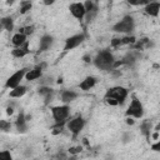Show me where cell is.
Instances as JSON below:
<instances>
[{"mask_svg":"<svg viewBox=\"0 0 160 160\" xmlns=\"http://www.w3.org/2000/svg\"><path fill=\"white\" fill-rule=\"evenodd\" d=\"M115 62L116 60H115L114 54L108 49L100 50L92 59V64L101 71H112Z\"/></svg>","mask_w":160,"mask_h":160,"instance_id":"6da1fadb","label":"cell"},{"mask_svg":"<svg viewBox=\"0 0 160 160\" xmlns=\"http://www.w3.org/2000/svg\"><path fill=\"white\" fill-rule=\"evenodd\" d=\"M111 30L114 32H118V34L131 35L132 31L135 30V19L131 15H125L118 22H115L112 25Z\"/></svg>","mask_w":160,"mask_h":160,"instance_id":"7a4b0ae2","label":"cell"},{"mask_svg":"<svg viewBox=\"0 0 160 160\" xmlns=\"http://www.w3.org/2000/svg\"><path fill=\"white\" fill-rule=\"evenodd\" d=\"M50 110H51V115H52V119H54L55 124L66 125L68 119L70 116V110H71L70 105H66V104L56 105V106H52Z\"/></svg>","mask_w":160,"mask_h":160,"instance_id":"3957f363","label":"cell"},{"mask_svg":"<svg viewBox=\"0 0 160 160\" xmlns=\"http://www.w3.org/2000/svg\"><path fill=\"white\" fill-rule=\"evenodd\" d=\"M125 115L129 116V118H132V119H141L144 116V106H142V102L138 99V98H132L126 111H125Z\"/></svg>","mask_w":160,"mask_h":160,"instance_id":"277c9868","label":"cell"},{"mask_svg":"<svg viewBox=\"0 0 160 160\" xmlns=\"http://www.w3.org/2000/svg\"><path fill=\"white\" fill-rule=\"evenodd\" d=\"M28 71H29V69H26V68H22V69L16 70L14 74H11V75L8 78L6 82H5V88L12 90V89H15L16 86L21 85V81L25 79Z\"/></svg>","mask_w":160,"mask_h":160,"instance_id":"5b68a950","label":"cell"},{"mask_svg":"<svg viewBox=\"0 0 160 160\" xmlns=\"http://www.w3.org/2000/svg\"><path fill=\"white\" fill-rule=\"evenodd\" d=\"M129 95V90L124 86H112L110 89H108L106 94H105V98H111L114 100H116L119 102V105L124 104L126 98Z\"/></svg>","mask_w":160,"mask_h":160,"instance_id":"8992f818","label":"cell"},{"mask_svg":"<svg viewBox=\"0 0 160 160\" xmlns=\"http://www.w3.org/2000/svg\"><path fill=\"white\" fill-rule=\"evenodd\" d=\"M85 125H86V120H85L82 116H75V118L68 120V122H66L65 126H66V129L72 134V136L76 138V136L84 130Z\"/></svg>","mask_w":160,"mask_h":160,"instance_id":"52a82bcc","label":"cell"},{"mask_svg":"<svg viewBox=\"0 0 160 160\" xmlns=\"http://www.w3.org/2000/svg\"><path fill=\"white\" fill-rule=\"evenodd\" d=\"M85 40V34L84 32H80V34H75V35H71L69 36L66 40H65V45H64V51H70L75 48H78L79 45H81Z\"/></svg>","mask_w":160,"mask_h":160,"instance_id":"ba28073f","label":"cell"},{"mask_svg":"<svg viewBox=\"0 0 160 160\" xmlns=\"http://www.w3.org/2000/svg\"><path fill=\"white\" fill-rule=\"evenodd\" d=\"M69 10H70V14L75 19H78V20L85 19L86 10H85V6H84V2H71L69 5Z\"/></svg>","mask_w":160,"mask_h":160,"instance_id":"9c48e42d","label":"cell"},{"mask_svg":"<svg viewBox=\"0 0 160 160\" xmlns=\"http://www.w3.org/2000/svg\"><path fill=\"white\" fill-rule=\"evenodd\" d=\"M15 128H16L18 132H20V134L26 132L28 129H29L28 119H26V115H25V112H24L22 110L19 112V115H18V118H16V120H15Z\"/></svg>","mask_w":160,"mask_h":160,"instance_id":"30bf717a","label":"cell"},{"mask_svg":"<svg viewBox=\"0 0 160 160\" xmlns=\"http://www.w3.org/2000/svg\"><path fill=\"white\" fill-rule=\"evenodd\" d=\"M144 11L146 15L151 16V18H156L160 14V2L159 1H149L145 6H144Z\"/></svg>","mask_w":160,"mask_h":160,"instance_id":"8fae6325","label":"cell"},{"mask_svg":"<svg viewBox=\"0 0 160 160\" xmlns=\"http://www.w3.org/2000/svg\"><path fill=\"white\" fill-rule=\"evenodd\" d=\"M38 94L41 95L45 99V105H49L50 101L52 100V95H54V89L51 86H45V85H40L38 89Z\"/></svg>","mask_w":160,"mask_h":160,"instance_id":"7c38bea8","label":"cell"},{"mask_svg":"<svg viewBox=\"0 0 160 160\" xmlns=\"http://www.w3.org/2000/svg\"><path fill=\"white\" fill-rule=\"evenodd\" d=\"M54 44V38L49 34H45L40 38V42H39V51L42 52V51H48Z\"/></svg>","mask_w":160,"mask_h":160,"instance_id":"4fadbf2b","label":"cell"},{"mask_svg":"<svg viewBox=\"0 0 160 160\" xmlns=\"http://www.w3.org/2000/svg\"><path fill=\"white\" fill-rule=\"evenodd\" d=\"M42 71L44 70L39 65H36L35 68L29 69V71H28V74L25 76V80H28V81H35L38 79H41L42 78Z\"/></svg>","mask_w":160,"mask_h":160,"instance_id":"5bb4252c","label":"cell"},{"mask_svg":"<svg viewBox=\"0 0 160 160\" xmlns=\"http://www.w3.org/2000/svg\"><path fill=\"white\" fill-rule=\"evenodd\" d=\"M96 82H98V79L95 76H86L79 84V89L82 90V91H89L90 89H92L96 85Z\"/></svg>","mask_w":160,"mask_h":160,"instance_id":"9a60e30c","label":"cell"},{"mask_svg":"<svg viewBox=\"0 0 160 160\" xmlns=\"http://www.w3.org/2000/svg\"><path fill=\"white\" fill-rule=\"evenodd\" d=\"M79 96V94L75 90H64L60 94V99L62 101V104L69 105L70 102H72L74 100H76V98Z\"/></svg>","mask_w":160,"mask_h":160,"instance_id":"2e32d148","label":"cell"},{"mask_svg":"<svg viewBox=\"0 0 160 160\" xmlns=\"http://www.w3.org/2000/svg\"><path fill=\"white\" fill-rule=\"evenodd\" d=\"M28 36L25 35V34H22V32H16V34H14L12 35V38H11V45L14 46V48H20V46H22V45H25L26 42H28Z\"/></svg>","mask_w":160,"mask_h":160,"instance_id":"e0dca14e","label":"cell"},{"mask_svg":"<svg viewBox=\"0 0 160 160\" xmlns=\"http://www.w3.org/2000/svg\"><path fill=\"white\" fill-rule=\"evenodd\" d=\"M28 54H29V41L25 45H22L20 48H14L11 50V55L14 58H18V59H21V58L26 56Z\"/></svg>","mask_w":160,"mask_h":160,"instance_id":"ac0fdd59","label":"cell"},{"mask_svg":"<svg viewBox=\"0 0 160 160\" xmlns=\"http://www.w3.org/2000/svg\"><path fill=\"white\" fill-rule=\"evenodd\" d=\"M26 92H28V88H26L25 85H19V86H16L15 89L10 90L9 96L12 98V99H20V98H22Z\"/></svg>","mask_w":160,"mask_h":160,"instance_id":"d6986e66","label":"cell"},{"mask_svg":"<svg viewBox=\"0 0 160 160\" xmlns=\"http://www.w3.org/2000/svg\"><path fill=\"white\" fill-rule=\"evenodd\" d=\"M0 25L6 31H12L14 30V19L11 16H4L0 19Z\"/></svg>","mask_w":160,"mask_h":160,"instance_id":"ffe728a7","label":"cell"},{"mask_svg":"<svg viewBox=\"0 0 160 160\" xmlns=\"http://www.w3.org/2000/svg\"><path fill=\"white\" fill-rule=\"evenodd\" d=\"M151 128H152V124H151V121H149V120H144V121L140 124V131H141V134H142L146 139H150Z\"/></svg>","mask_w":160,"mask_h":160,"instance_id":"44dd1931","label":"cell"},{"mask_svg":"<svg viewBox=\"0 0 160 160\" xmlns=\"http://www.w3.org/2000/svg\"><path fill=\"white\" fill-rule=\"evenodd\" d=\"M11 122L8 120H0V130L2 132H9L11 130Z\"/></svg>","mask_w":160,"mask_h":160,"instance_id":"7402d4cb","label":"cell"},{"mask_svg":"<svg viewBox=\"0 0 160 160\" xmlns=\"http://www.w3.org/2000/svg\"><path fill=\"white\" fill-rule=\"evenodd\" d=\"M96 15H98V9H95V10H92V11L86 12V15H85V22H86V24L92 22V21H94V19L96 18Z\"/></svg>","mask_w":160,"mask_h":160,"instance_id":"603a6c76","label":"cell"},{"mask_svg":"<svg viewBox=\"0 0 160 160\" xmlns=\"http://www.w3.org/2000/svg\"><path fill=\"white\" fill-rule=\"evenodd\" d=\"M31 6H32V4L30 1H22L20 4V14H26L31 9Z\"/></svg>","mask_w":160,"mask_h":160,"instance_id":"cb8c5ba5","label":"cell"},{"mask_svg":"<svg viewBox=\"0 0 160 160\" xmlns=\"http://www.w3.org/2000/svg\"><path fill=\"white\" fill-rule=\"evenodd\" d=\"M34 31H35V26H34V25H28V26H24V28L20 29V32L25 34L26 36L34 34Z\"/></svg>","mask_w":160,"mask_h":160,"instance_id":"d4e9b609","label":"cell"},{"mask_svg":"<svg viewBox=\"0 0 160 160\" xmlns=\"http://www.w3.org/2000/svg\"><path fill=\"white\" fill-rule=\"evenodd\" d=\"M0 160H14V159L9 150H2L0 151Z\"/></svg>","mask_w":160,"mask_h":160,"instance_id":"484cf974","label":"cell"},{"mask_svg":"<svg viewBox=\"0 0 160 160\" xmlns=\"http://www.w3.org/2000/svg\"><path fill=\"white\" fill-rule=\"evenodd\" d=\"M121 45H122L121 38H112L110 40V46H112V48H118V46H121Z\"/></svg>","mask_w":160,"mask_h":160,"instance_id":"4316f807","label":"cell"},{"mask_svg":"<svg viewBox=\"0 0 160 160\" xmlns=\"http://www.w3.org/2000/svg\"><path fill=\"white\" fill-rule=\"evenodd\" d=\"M62 128H64L62 124H55V125L52 126V134H54V135L60 134V132L62 131Z\"/></svg>","mask_w":160,"mask_h":160,"instance_id":"83f0119b","label":"cell"},{"mask_svg":"<svg viewBox=\"0 0 160 160\" xmlns=\"http://www.w3.org/2000/svg\"><path fill=\"white\" fill-rule=\"evenodd\" d=\"M81 150H82L81 146H72V148L69 149V152H70L71 155H75V154H79Z\"/></svg>","mask_w":160,"mask_h":160,"instance_id":"f1b7e54d","label":"cell"},{"mask_svg":"<svg viewBox=\"0 0 160 160\" xmlns=\"http://www.w3.org/2000/svg\"><path fill=\"white\" fill-rule=\"evenodd\" d=\"M105 102H106L108 105H110V106H118V105H119V102H118L116 100L111 99V98H105Z\"/></svg>","mask_w":160,"mask_h":160,"instance_id":"f546056e","label":"cell"},{"mask_svg":"<svg viewBox=\"0 0 160 160\" xmlns=\"http://www.w3.org/2000/svg\"><path fill=\"white\" fill-rule=\"evenodd\" d=\"M151 150H154V151H156V152H160V138L158 139L156 142H154V144L151 145Z\"/></svg>","mask_w":160,"mask_h":160,"instance_id":"4dcf8cb0","label":"cell"},{"mask_svg":"<svg viewBox=\"0 0 160 160\" xmlns=\"http://www.w3.org/2000/svg\"><path fill=\"white\" fill-rule=\"evenodd\" d=\"M82 60H84V62H86V64L92 62V59H91V56H90L89 54H85V55L82 56Z\"/></svg>","mask_w":160,"mask_h":160,"instance_id":"1f68e13d","label":"cell"},{"mask_svg":"<svg viewBox=\"0 0 160 160\" xmlns=\"http://www.w3.org/2000/svg\"><path fill=\"white\" fill-rule=\"evenodd\" d=\"M125 122H126L128 125H134V124H135V119H132V118H129V116H126V119H125Z\"/></svg>","mask_w":160,"mask_h":160,"instance_id":"d6a6232c","label":"cell"},{"mask_svg":"<svg viewBox=\"0 0 160 160\" xmlns=\"http://www.w3.org/2000/svg\"><path fill=\"white\" fill-rule=\"evenodd\" d=\"M12 112H14V108L12 106H8L6 108V114L8 115H12Z\"/></svg>","mask_w":160,"mask_h":160,"instance_id":"836d02e7","label":"cell"},{"mask_svg":"<svg viewBox=\"0 0 160 160\" xmlns=\"http://www.w3.org/2000/svg\"><path fill=\"white\" fill-rule=\"evenodd\" d=\"M131 140V135L130 134H125L124 135V142H128V141H130Z\"/></svg>","mask_w":160,"mask_h":160,"instance_id":"e575fe53","label":"cell"},{"mask_svg":"<svg viewBox=\"0 0 160 160\" xmlns=\"http://www.w3.org/2000/svg\"><path fill=\"white\" fill-rule=\"evenodd\" d=\"M44 4H45V5H51V4H54V1H52V0H50V1H44Z\"/></svg>","mask_w":160,"mask_h":160,"instance_id":"d590c367","label":"cell"}]
</instances>
